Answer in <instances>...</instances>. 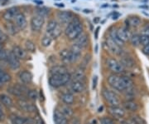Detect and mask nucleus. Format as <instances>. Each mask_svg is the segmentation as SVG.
Instances as JSON below:
<instances>
[{
    "instance_id": "19",
    "label": "nucleus",
    "mask_w": 149,
    "mask_h": 124,
    "mask_svg": "<svg viewBox=\"0 0 149 124\" xmlns=\"http://www.w3.org/2000/svg\"><path fill=\"white\" fill-rule=\"evenodd\" d=\"M12 51L19 59H27V51H25L24 49H22L19 46H14Z\"/></svg>"
},
{
    "instance_id": "31",
    "label": "nucleus",
    "mask_w": 149,
    "mask_h": 124,
    "mask_svg": "<svg viewBox=\"0 0 149 124\" xmlns=\"http://www.w3.org/2000/svg\"><path fill=\"white\" fill-rule=\"evenodd\" d=\"M61 112L64 115L65 118H70L73 115V109L70 107L69 105H65L63 107H61Z\"/></svg>"
},
{
    "instance_id": "37",
    "label": "nucleus",
    "mask_w": 149,
    "mask_h": 124,
    "mask_svg": "<svg viewBox=\"0 0 149 124\" xmlns=\"http://www.w3.org/2000/svg\"><path fill=\"white\" fill-rule=\"evenodd\" d=\"M61 32H62V29H61V27L60 26V24H59L57 27H56V29L54 30L53 32H52L49 36L51 37V38H57L61 34Z\"/></svg>"
},
{
    "instance_id": "14",
    "label": "nucleus",
    "mask_w": 149,
    "mask_h": 124,
    "mask_svg": "<svg viewBox=\"0 0 149 124\" xmlns=\"http://www.w3.org/2000/svg\"><path fill=\"white\" fill-rule=\"evenodd\" d=\"M18 106L22 110H23L24 112H27V113H33L36 110V107L32 103H28L26 100H19Z\"/></svg>"
},
{
    "instance_id": "16",
    "label": "nucleus",
    "mask_w": 149,
    "mask_h": 124,
    "mask_svg": "<svg viewBox=\"0 0 149 124\" xmlns=\"http://www.w3.org/2000/svg\"><path fill=\"white\" fill-rule=\"evenodd\" d=\"M88 42H89V38L88 36L85 33H82L80 36L75 39L74 41V45H76L77 47H79L80 49H84L87 45H88Z\"/></svg>"
},
{
    "instance_id": "52",
    "label": "nucleus",
    "mask_w": 149,
    "mask_h": 124,
    "mask_svg": "<svg viewBox=\"0 0 149 124\" xmlns=\"http://www.w3.org/2000/svg\"><path fill=\"white\" fill-rule=\"evenodd\" d=\"M99 30H100V27H97L95 30V38H98V33H99Z\"/></svg>"
},
{
    "instance_id": "7",
    "label": "nucleus",
    "mask_w": 149,
    "mask_h": 124,
    "mask_svg": "<svg viewBox=\"0 0 149 124\" xmlns=\"http://www.w3.org/2000/svg\"><path fill=\"white\" fill-rule=\"evenodd\" d=\"M57 18L62 24H69L74 18V14L70 11H60L57 13Z\"/></svg>"
},
{
    "instance_id": "40",
    "label": "nucleus",
    "mask_w": 149,
    "mask_h": 124,
    "mask_svg": "<svg viewBox=\"0 0 149 124\" xmlns=\"http://www.w3.org/2000/svg\"><path fill=\"white\" fill-rule=\"evenodd\" d=\"M27 96L29 99L35 101V100H37V98L38 97V94H37V92L36 90H29L28 92H27Z\"/></svg>"
},
{
    "instance_id": "44",
    "label": "nucleus",
    "mask_w": 149,
    "mask_h": 124,
    "mask_svg": "<svg viewBox=\"0 0 149 124\" xmlns=\"http://www.w3.org/2000/svg\"><path fill=\"white\" fill-rule=\"evenodd\" d=\"M8 53H7L4 49L1 50V51H0V60H1V61L7 60L8 59Z\"/></svg>"
},
{
    "instance_id": "11",
    "label": "nucleus",
    "mask_w": 149,
    "mask_h": 124,
    "mask_svg": "<svg viewBox=\"0 0 149 124\" xmlns=\"http://www.w3.org/2000/svg\"><path fill=\"white\" fill-rule=\"evenodd\" d=\"M8 65L13 70H17L20 68V60L19 58L17 57L15 54H13V51H11L8 53Z\"/></svg>"
},
{
    "instance_id": "4",
    "label": "nucleus",
    "mask_w": 149,
    "mask_h": 124,
    "mask_svg": "<svg viewBox=\"0 0 149 124\" xmlns=\"http://www.w3.org/2000/svg\"><path fill=\"white\" fill-rule=\"evenodd\" d=\"M102 94H103V97L104 98V100L110 105V107H115V106L119 105L120 100H119V98L115 92H112V91L108 90V89H104L102 92Z\"/></svg>"
},
{
    "instance_id": "53",
    "label": "nucleus",
    "mask_w": 149,
    "mask_h": 124,
    "mask_svg": "<svg viewBox=\"0 0 149 124\" xmlns=\"http://www.w3.org/2000/svg\"><path fill=\"white\" fill-rule=\"evenodd\" d=\"M56 6H57V7H61V8H64L65 7L64 4H56Z\"/></svg>"
},
{
    "instance_id": "13",
    "label": "nucleus",
    "mask_w": 149,
    "mask_h": 124,
    "mask_svg": "<svg viewBox=\"0 0 149 124\" xmlns=\"http://www.w3.org/2000/svg\"><path fill=\"white\" fill-rule=\"evenodd\" d=\"M109 113L111 114L112 116L115 118H122L125 115V111L124 109L118 106L115 107H109Z\"/></svg>"
},
{
    "instance_id": "17",
    "label": "nucleus",
    "mask_w": 149,
    "mask_h": 124,
    "mask_svg": "<svg viewBox=\"0 0 149 124\" xmlns=\"http://www.w3.org/2000/svg\"><path fill=\"white\" fill-rule=\"evenodd\" d=\"M117 34L118 38H120L123 43L130 40V38H131L129 31L128 30V28H126V27H119L117 30Z\"/></svg>"
},
{
    "instance_id": "1",
    "label": "nucleus",
    "mask_w": 149,
    "mask_h": 124,
    "mask_svg": "<svg viewBox=\"0 0 149 124\" xmlns=\"http://www.w3.org/2000/svg\"><path fill=\"white\" fill-rule=\"evenodd\" d=\"M108 82L115 90L123 92L130 89L133 87V81L125 76H119L118 74H112L108 78Z\"/></svg>"
},
{
    "instance_id": "50",
    "label": "nucleus",
    "mask_w": 149,
    "mask_h": 124,
    "mask_svg": "<svg viewBox=\"0 0 149 124\" xmlns=\"http://www.w3.org/2000/svg\"><path fill=\"white\" fill-rule=\"evenodd\" d=\"M143 53L146 54L147 56H149V43L148 45H146L145 47H143Z\"/></svg>"
},
{
    "instance_id": "32",
    "label": "nucleus",
    "mask_w": 149,
    "mask_h": 124,
    "mask_svg": "<svg viewBox=\"0 0 149 124\" xmlns=\"http://www.w3.org/2000/svg\"><path fill=\"white\" fill-rule=\"evenodd\" d=\"M25 49L27 50V52L34 53L36 51V45L31 40H27L25 42Z\"/></svg>"
},
{
    "instance_id": "30",
    "label": "nucleus",
    "mask_w": 149,
    "mask_h": 124,
    "mask_svg": "<svg viewBox=\"0 0 149 124\" xmlns=\"http://www.w3.org/2000/svg\"><path fill=\"white\" fill-rule=\"evenodd\" d=\"M123 106H124L125 109H127L128 111H131V112H135V111H137L138 108H139L138 104L136 103H134L133 101H131V100H129L128 102L124 103Z\"/></svg>"
},
{
    "instance_id": "54",
    "label": "nucleus",
    "mask_w": 149,
    "mask_h": 124,
    "mask_svg": "<svg viewBox=\"0 0 149 124\" xmlns=\"http://www.w3.org/2000/svg\"><path fill=\"white\" fill-rule=\"evenodd\" d=\"M99 21H100V18H95V19H94V23H98Z\"/></svg>"
},
{
    "instance_id": "24",
    "label": "nucleus",
    "mask_w": 149,
    "mask_h": 124,
    "mask_svg": "<svg viewBox=\"0 0 149 124\" xmlns=\"http://www.w3.org/2000/svg\"><path fill=\"white\" fill-rule=\"evenodd\" d=\"M51 76L52 75H61V74H65L67 73V69L65 68L64 66H61V65H57L53 67L51 71H50Z\"/></svg>"
},
{
    "instance_id": "25",
    "label": "nucleus",
    "mask_w": 149,
    "mask_h": 124,
    "mask_svg": "<svg viewBox=\"0 0 149 124\" xmlns=\"http://www.w3.org/2000/svg\"><path fill=\"white\" fill-rule=\"evenodd\" d=\"M0 101L3 106H5L6 108H10L13 106V102L12 100L10 97H8L6 94H2L0 95Z\"/></svg>"
},
{
    "instance_id": "26",
    "label": "nucleus",
    "mask_w": 149,
    "mask_h": 124,
    "mask_svg": "<svg viewBox=\"0 0 149 124\" xmlns=\"http://www.w3.org/2000/svg\"><path fill=\"white\" fill-rule=\"evenodd\" d=\"M84 78H85V70H84V68L80 67L75 70L73 74V78H74V81H82Z\"/></svg>"
},
{
    "instance_id": "20",
    "label": "nucleus",
    "mask_w": 149,
    "mask_h": 124,
    "mask_svg": "<svg viewBox=\"0 0 149 124\" xmlns=\"http://www.w3.org/2000/svg\"><path fill=\"white\" fill-rule=\"evenodd\" d=\"M70 88L75 93H80L85 90V86L82 81H74L70 85Z\"/></svg>"
},
{
    "instance_id": "29",
    "label": "nucleus",
    "mask_w": 149,
    "mask_h": 124,
    "mask_svg": "<svg viewBox=\"0 0 149 124\" xmlns=\"http://www.w3.org/2000/svg\"><path fill=\"white\" fill-rule=\"evenodd\" d=\"M61 99L66 105H70L74 103V96L70 92H65L61 95Z\"/></svg>"
},
{
    "instance_id": "38",
    "label": "nucleus",
    "mask_w": 149,
    "mask_h": 124,
    "mask_svg": "<svg viewBox=\"0 0 149 124\" xmlns=\"http://www.w3.org/2000/svg\"><path fill=\"white\" fill-rule=\"evenodd\" d=\"M13 124H27V119L23 118L21 117H17L15 116L13 118H12Z\"/></svg>"
},
{
    "instance_id": "47",
    "label": "nucleus",
    "mask_w": 149,
    "mask_h": 124,
    "mask_svg": "<svg viewBox=\"0 0 149 124\" xmlns=\"http://www.w3.org/2000/svg\"><path fill=\"white\" fill-rule=\"evenodd\" d=\"M97 83H98V77L95 76L94 78H93V85H92V88L93 89H95L96 86H97Z\"/></svg>"
},
{
    "instance_id": "6",
    "label": "nucleus",
    "mask_w": 149,
    "mask_h": 124,
    "mask_svg": "<svg viewBox=\"0 0 149 124\" xmlns=\"http://www.w3.org/2000/svg\"><path fill=\"white\" fill-rule=\"evenodd\" d=\"M45 23V18L39 15H35L31 18L30 22V27L32 32H39L42 28Z\"/></svg>"
},
{
    "instance_id": "23",
    "label": "nucleus",
    "mask_w": 149,
    "mask_h": 124,
    "mask_svg": "<svg viewBox=\"0 0 149 124\" xmlns=\"http://www.w3.org/2000/svg\"><path fill=\"white\" fill-rule=\"evenodd\" d=\"M109 38H111L112 40L116 43L117 45H118L119 47H123L124 45V43L123 42L120 38H118L117 34V29L116 28H113L111 29V31L109 32Z\"/></svg>"
},
{
    "instance_id": "28",
    "label": "nucleus",
    "mask_w": 149,
    "mask_h": 124,
    "mask_svg": "<svg viewBox=\"0 0 149 124\" xmlns=\"http://www.w3.org/2000/svg\"><path fill=\"white\" fill-rule=\"evenodd\" d=\"M61 59L64 63H71V55H70V50L64 49L60 53Z\"/></svg>"
},
{
    "instance_id": "36",
    "label": "nucleus",
    "mask_w": 149,
    "mask_h": 124,
    "mask_svg": "<svg viewBox=\"0 0 149 124\" xmlns=\"http://www.w3.org/2000/svg\"><path fill=\"white\" fill-rule=\"evenodd\" d=\"M130 41H131V43L133 44L134 47H139V45L141 44V43H140V35L133 34L130 38Z\"/></svg>"
},
{
    "instance_id": "8",
    "label": "nucleus",
    "mask_w": 149,
    "mask_h": 124,
    "mask_svg": "<svg viewBox=\"0 0 149 124\" xmlns=\"http://www.w3.org/2000/svg\"><path fill=\"white\" fill-rule=\"evenodd\" d=\"M28 89L25 86L23 85H20V84H17L15 86L10 87L8 88V92H10L11 94L16 96V97H22L24 96L25 94H27L28 92Z\"/></svg>"
},
{
    "instance_id": "35",
    "label": "nucleus",
    "mask_w": 149,
    "mask_h": 124,
    "mask_svg": "<svg viewBox=\"0 0 149 124\" xmlns=\"http://www.w3.org/2000/svg\"><path fill=\"white\" fill-rule=\"evenodd\" d=\"M121 63H122L123 67L126 66V67H128V68H132V67L134 66V62H133V60L131 58H129V57H125V58H123L122 60V62H121Z\"/></svg>"
},
{
    "instance_id": "42",
    "label": "nucleus",
    "mask_w": 149,
    "mask_h": 124,
    "mask_svg": "<svg viewBox=\"0 0 149 124\" xmlns=\"http://www.w3.org/2000/svg\"><path fill=\"white\" fill-rule=\"evenodd\" d=\"M132 119L134 124H146V121L139 116H133Z\"/></svg>"
},
{
    "instance_id": "55",
    "label": "nucleus",
    "mask_w": 149,
    "mask_h": 124,
    "mask_svg": "<svg viewBox=\"0 0 149 124\" xmlns=\"http://www.w3.org/2000/svg\"><path fill=\"white\" fill-rule=\"evenodd\" d=\"M3 49V43H0V51Z\"/></svg>"
},
{
    "instance_id": "21",
    "label": "nucleus",
    "mask_w": 149,
    "mask_h": 124,
    "mask_svg": "<svg viewBox=\"0 0 149 124\" xmlns=\"http://www.w3.org/2000/svg\"><path fill=\"white\" fill-rule=\"evenodd\" d=\"M125 23L128 27H138L141 25V19L139 17H129L125 20Z\"/></svg>"
},
{
    "instance_id": "27",
    "label": "nucleus",
    "mask_w": 149,
    "mask_h": 124,
    "mask_svg": "<svg viewBox=\"0 0 149 124\" xmlns=\"http://www.w3.org/2000/svg\"><path fill=\"white\" fill-rule=\"evenodd\" d=\"M59 23H57L56 20H55V19H51V20L47 23V28H46V32H47V35H50V34L56 29V27H57Z\"/></svg>"
},
{
    "instance_id": "45",
    "label": "nucleus",
    "mask_w": 149,
    "mask_h": 124,
    "mask_svg": "<svg viewBox=\"0 0 149 124\" xmlns=\"http://www.w3.org/2000/svg\"><path fill=\"white\" fill-rule=\"evenodd\" d=\"M100 124H113V121L109 118H103L100 120Z\"/></svg>"
},
{
    "instance_id": "46",
    "label": "nucleus",
    "mask_w": 149,
    "mask_h": 124,
    "mask_svg": "<svg viewBox=\"0 0 149 124\" xmlns=\"http://www.w3.org/2000/svg\"><path fill=\"white\" fill-rule=\"evenodd\" d=\"M5 119V114H4V112H3V109L2 108L1 104H0V123L3 122Z\"/></svg>"
},
{
    "instance_id": "43",
    "label": "nucleus",
    "mask_w": 149,
    "mask_h": 124,
    "mask_svg": "<svg viewBox=\"0 0 149 124\" xmlns=\"http://www.w3.org/2000/svg\"><path fill=\"white\" fill-rule=\"evenodd\" d=\"M8 39V35H7L3 31H2V29L0 28V43H3L4 42H6Z\"/></svg>"
},
{
    "instance_id": "33",
    "label": "nucleus",
    "mask_w": 149,
    "mask_h": 124,
    "mask_svg": "<svg viewBox=\"0 0 149 124\" xmlns=\"http://www.w3.org/2000/svg\"><path fill=\"white\" fill-rule=\"evenodd\" d=\"M52 38L46 33L42 38V45L45 48H47L52 44Z\"/></svg>"
},
{
    "instance_id": "22",
    "label": "nucleus",
    "mask_w": 149,
    "mask_h": 124,
    "mask_svg": "<svg viewBox=\"0 0 149 124\" xmlns=\"http://www.w3.org/2000/svg\"><path fill=\"white\" fill-rule=\"evenodd\" d=\"M19 78L23 83H30L32 81V74L29 71H23L20 73Z\"/></svg>"
},
{
    "instance_id": "3",
    "label": "nucleus",
    "mask_w": 149,
    "mask_h": 124,
    "mask_svg": "<svg viewBox=\"0 0 149 124\" xmlns=\"http://www.w3.org/2000/svg\"><path fill=\"white\" fill-rule=\"evenodd\" d=\"M71 78L69 73H65L61 75H52L49 78V83L53 87H60L68 83Z\"/></svg>"
},
{
    "instance_id": "49",
    "label": "nucleus",
    "mask_w": 149,
    "mask_h": 124,
    "mask_svg": "<svg viewBox=\"0 0 149 124\" xmlns=\"http://www.w3.org/2000/svg\"><path fill=\"white\" fill-rule=\"evenodd\" d=\"M33 124H45L44 123V122H43V120L40 117H37V118L35 120V122H34V123Z\"/></svg>"
},
{
    "instance_id": "5",
    "label": "nucleus",
    "mask_w": 149,
    "mask_h": 124,
    "mask_svg": "<svg viewBox=\"0 0 149 124\" xmlns=\"http://www.w3.org/2000/svg\"><path fill=\"white\" fill-rule=\"evenodd\" d=\"M107 66L109 70L114 73V74L121 73L124 71V67L123 66L121 62L118 61L115 58H109L107 60Z\"/></svg>"
},
{
    "instance_id": "2",
    "label": "nucleus",
    "mask_w": 149,
    "mask_h": 124,
    "mask_svg": "<svg viewBox=\"0 0 149 124\" xmlns=\"http://www.w3.org/2000/svg\"><path fill=\"white\" fill-rule=\"evenodd\" d=\"M83 24L80 21V19L74 18V20L70 22L67 27H65V33L70 40H75L83 33Z\"/></svg>"
},
{
    "instance_id": "10",
    "label": "nucleus",
    "mask_w": 149,
    "mask_h": 124,
    "mask_svg": "<svg viewBox=\"0 0 149 124\" xmlns=\"http://www.w3.org/2000/svg\"><path fill=\"white\" fill-rule=\"evenodd\" d=\"M13 23L17 26V27L18 28V30H24L27 26L26 17L22 13H19L15 16L14 19H13Z\"/></svg>"
},
{
    "instance_id": "18",
    "label": "nucleus",
    "mask_w": 149,
    "mask_h": 124,
    "mask_svg": "<svg viewBox=\"0 0 149 124\" xmlns=\"http://www.w3.org/2000/svg\"><path fill=\"white\" fill-rule=\"evenodd\" d=\"M4 28L8 34L13 35V36L16 35L18 32V28L17 27L13 22H6L4 23Z\"/></svg>"
},
{
    "instance_id": "57",
    "label": "nucleus",
    "mask_w": 149,
    "mask_h": 124,
    "mask_svg": "<svg viewBox=\"0 0 149 124\" xmlns=\"http://www.w3.org/2000/svg\"><path fill=\"white\" fill-rule=\"evenodd\" d=\"M84 13H91V11L87 10V9H85V10H84Z\"/></svg>"
},
{
    "instance_id": "48",
    "label": "nucleus",
    "mask_w": 149,
    "mask_h": 124,
    "mask_svg": "<svg viewBox=\"0 0 149 124\" xmlns=\"http://www.w3.org/2000/svg\"><path fill=\"white\" fill-rule=\"evenodd\" d=\"M142 34L149 36V25H147V26L144 27V28L143 29V33Z\"/></svg>"
},
{
    "instance_id": "9",
    "label": "nucleus",
    "mask_w": 149,
    "mask_h": 124,
    "mask_svg": "<svg viewBox=\"0 0 149 124\" xmlns=\"http://www.w3.org/2000/svg\"><path fill=\"white\" fill-rule=\"evenodd\" d=\"M20 13L19 8L18 7H11L8 9L3 13V18L5 20L6 22H12L13 21L14 18L17 14H18Z\"/></svg>"
},
{
    "instance_id": "56",
    "label": "nucleus",
    "mask_w": 149,
    "mask_h": 124,
    "mask_svg": "<svg viewBox=\"0 0 149 124\" xmlns=\"http://www.w3.org/2000/svg\"><path fill=\"white\" fill-rule=\"evenodd\" d=\"M118 17H119V14H118L117 16H113V20H116V19L118 18Z\"/></svg>"
},
{
    "instance_id": "34",
    "label": "nucleus",
    "mask_w": 149,
    "mask_h": 124,
    "mask_svg": "<svg viewBox=\"0 0 149 124\" xmlns=\"http://www.w3.org/2000/svg\"><path fill=\"white\" fill-rule=\"evenodd\" d=\"M11 80V76L3 71L0 70V82L1 83H5Z\"/></svg>"
},
{
    "instance_id": "51",
    "label": "nucleus",
    "mask_w": 149,
    "mask_h": 124,
    "mask_svg": "<svg viewBox=\"0 0 149 124\" xmlns=\"http://www.w3.org/2000/svg\"><path fill=\"white\" fill-rule=\"evenodd\" d=\"M71 124H80V122L77 118H74L71 120Z\"/></svg>"
},
{
    "instance_id": "15",
    "label": "nucleus",
    "mask_w": 149,
    "mask_h": 124,
    "mask_svg": "<svg viewBox=\"0 0 149 124\" xmlns=\"http://www.w3.org/2000/svg\"><path fill=\"white\" fill-rule=\"evenodd\" d=\"M53 120L55 124H68L67 119L61 111L56 109L53 113Z\"/></svg>"
},
{
    "instance_id": "39",
    "label": "nucleus",
    "mask_w": 149,
    "mask_h": 124,
    "mask_svg": "<svg viewBox=\"0 0 149 124\" xmlns=\"http://www.w3.org/2000/svg\"><path fill=\"white\" fill-rule=\"evenodd\" d=\"M49 13V10L46 8H37V15H39V16H42L43 18L47 15Z\"/></svg>"
},
{
    "instance_id": "58",
    "label": "nucleus",
    "mask_w": 149,
    "mask_h": 124,
    "mask_svg": "<svg viewBox=\"0 0 149 124\" xmlns=\"http://www.w3.org/2000/svg\"><path fill=\"white\" fill-rule=\"evenodd\" d=\"M2 84H3V83H1V82H0V86H1V85H2Z\"/></svg>"
},
{
    "instance_id": "41",
    "label": "nucleus",
    "mask_w": 149,
    "mask_h": 124,
    "mask_svg": "<svg viewBox=\"0 0 149 124\" xmlns=\"http://www.w3.org/2000/svg\"><path fill=\"white\" fill-rule=\"evenodd\" d=\"M140 43H141V44L143 47H145L146 45H148L149 43V36L144 35V34L140 35Z\"/></svg>"
},
{
    "instance_id": "12",
    "label": "nucleus",
    "mask_w": 149,
    "mask_h": 124,
    "mask_svg": "<svg viewBox=\"0 0 149 124\" xmlns=\"http://www.w3.org/2000/svg\"><path fill=\"white\" fill-rule=\"evenodd\" d=\"M106 46L108 48V50L113 54L116 55H120L122 54V49L119 47L116 43H114L110 38H108L106 40Z\"/></svg>"
}]
</instances>
